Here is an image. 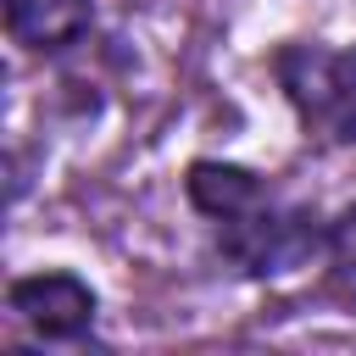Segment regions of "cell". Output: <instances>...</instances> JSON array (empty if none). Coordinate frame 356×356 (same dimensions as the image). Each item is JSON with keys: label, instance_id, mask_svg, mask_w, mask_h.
<instances>
[{"label": "cell", "instance_id": "obj_1", "mask_svg": "<svg viewBox=\"0 0 356 356\" xmlns=\"http://www.w3.org/2000/svg\"><path fill=\"white\" fill-rule=\"evenodd\" d=\"M273 72L300 111V122L323 139H356V50L328 44H284L273 56Z\"/></svg>", "mask_w": 356, "mask_h": 356}, {"label": "cell", "instance_id": "obj_2", "mask_svg": "<svg viewBox=\"0 0 356 356\" xmlns=\"http://www.w3.org/2000/svg\"><path fill=\"white\" fill-rule=\"evenodd\" d=\"M317 245H323V228L312 211H278L267 200L239 217H222V234H217V250L250 278L295 273L300 261H312Z\"/></svg>", "mask_w": 356, "mask_h": 356}, {"label": "cell", "instance_id": "obj_3", "mask_svg": "<svg viewBox=\"0 0 356 356\" xmlns=\"http://www.w3.org/2000/svg\"><path fill=\"white\" fill-rule=\"evenodd\" d=\"M6 306L44 339H78L95 323V289L72 273H33L6 289Z\"/></svg>", "mask_w": 356, "mask_h": 356}, {"label": "cell", "instance_id": "obj_4", "mask_svg": "<svg viewBox=\"0 0 356 356\" xmlns=\"http://www.w3.org/2000/svg\"><path fill=\"white\" fill-rule=\"evenodd\" d=\"M6 28L28 50H67L89 33V0H6Z\"/></svg>", "mask_w": 356, "mask_h": 356}, {"label": "cell", "instance_id": "obj_5", "mask_svg": "<svg viewBox=\"0 0 356 356\" xmlns=\"http://www.w3.org/2000/svg\"><path fill=\"white\" fill-rule=\"evenodd\" d=\"M189 200L206 211V217H239V211H250V206H261L267 195H261V178L256 172H245V167H228V161H195L189 167Z\"/></svg>", "mask_w": 356, "mask_h": 356}, {"label": "cell", "instance_id": "obj_6", "mask_svg": "<svg viewBox=\"0 0 356 356\" xmlns=\"http://www.w3.org/2000/svg\"><path fill=\"white\" fill-rule=\"evenodd\" d=\"M328 245H334V256H339V261H345V267L356 273V206H350V211H345V217L334 222V234H328Z\"/></svg>", "mask_w": 356, "mask_h": 356}]
</instances>
